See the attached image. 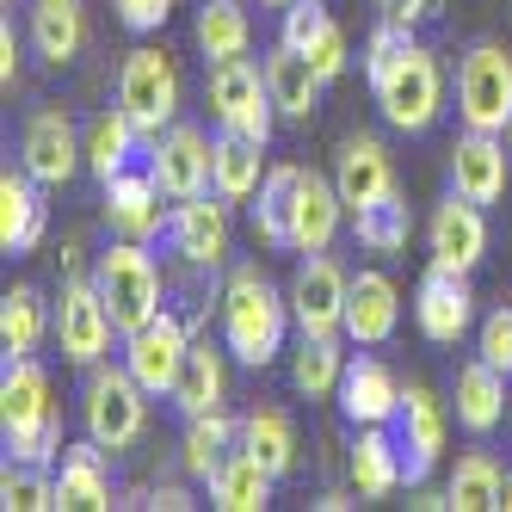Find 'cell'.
<instances>
[{
	"instance_id": "cell-1",
	"label": "cell",
	"mask_w": 512,
	"mask_h": 512,
	"mask_svg": "<svg viewBox=\"0 0 512 512\" xmlns=\"http://www.w3.org/2000/svg\"><path fill=\"white\" fill-rule=\"evenodd\" d=\"M364 75H371V99H377L383 124L401 136H426L438 124V112H445V68L414 38L377 62H364Z\"/></svg>"
},
{
	"instance_id": "cell-2",
	"label": "cell",
	"mask_w": 512,
	"mask_h": 512,
	"mask_svg": "<svg viewBox=\"0 0 512 512\" xmlns=\"http://www.w3.org/2000/svg\"><path fill=\"white\" fill-rule=\"evenodd\" d=\"M284 327H290V297L260 272V266H229L223 278V346L266 371V364L284 352Z\"/></svg>"
},
{
	"instance_id": "cell-3",
	"label": "cell",
	"mask_w": 512,
	"mask_h": 512,
	"mask_svg": "<svg viewBox=\"0 0 512 512\" xmlns=\"http://www.w3.org/2000/svg\"><path fill=\"white\" fill-rule=\"evenodd\" d=\"M149 389L130 377V364H93L87 389H81V426L87 438H99L105 451H130L142 432H149Z\"/></svg>"
},
{
	"instance_id": "cell-4",
	"label": "cell",
	"mask_w": 512,
	"mask_h": 512,
	"mask_svg": "<svg viewBox=\"0 0 512 512\" xmlns=\"http://www.w3.org/2000/svg\"><path fill=\"white\" fill-rule=\"evenodd\" d=\"M93 284H99L105 309H112L118 334H136V327H149V321L161 315V266H155L149 241H124V235H118L112 247L99 253Z\"/></svg>"
},
{
	"instance_id": "cell-5",
	"label": "cell",
	"mask_w": 512,
	"mask_h": 512,
	"mask_svg": "<svg viewBox=\"0 0 512 512\" xmlns=\"http://www.w3.org/2000/svg\"><path fill=\"white\" fill-rule=\"evenodd\" d=\"M118 105L142 130V142L173 130V118H179V68H173V56L155 50V44H136L124 56V68H118Z\"/></svg>"
},
{
	"instance_id": "cell-6",
	"label": "cell",
	"mask_w": 512,
	"mask_h": 512,
	"mask_svg": "<svg viewBox=\"0 0 512 512\" xmlns=\"http://www.w3.org/2000/svg\"><path fill=\"white\" fill-rule=\"evenodd\" d=\"M210 112H216V130H235L247 142H272L278 105H272V87H266V68H253L247 56L210 62Z\"/></svg>"
},
{
	"instance_id": "cell-7",
	"label": "cell",
	"mask_w": 512,
	"mask_h": 512,
	"mask_svg": "<svg viewBox=\"0 0 512 512\" xmlns=\"http://www.w3.org/2000/svg\"><path fill=\"white\" fill-rule=\"evenodd\" d=\"M457 118L463 130H494L512 124V56L500 44H469L457 62Z\"/></svg>"
},
{
	"instance_id": "cell-8",
	"label": "cell",
	"mask_w": 512,
	"mask_h": 512,
	"mask_svg": "<svg viewBox=\"0 0 512 512\" xmlns=\"http://www.w3.org/2000/svg\"><path fill=\"white\" fill-rule=\"evenodd\" d=\"M19 167L38 179V186H68L87 167V130H75V118L62 105H38L19 124Z\"/></svg>"
},
{
	"instance_id": "cell-9",
	"label": "cell",
	"mask_w": 512,
	"mask_h": 512,
	"mask_svg": "<svg viewBox=\"0 0 512 512\" xmlns=\"http://www.w3.org/2000/svg\"><path fill=\"white\" fill-rule=\"evenodd\" d=\"M346 290H352V278L340 272L334 253H303L297 278L284 290L297 334H346Z\"/></svg>"
},
{
	"instance_id": "cell-10",
	"label": "cell",
	"mask_w": 512,
	"mask_h": 512,
	"mask_svg": "<svg viewBox=\"0 0 512 512\" xmlns=\"http://www.w3.org/2000/svg\"><path fill=\"white\" fill-rule=\"evenodd\" d=\"M118 321L112 309H105L99 284L93 278H68L62 297H56V340H62V358L81 364V371H93V364L105 358V346H112Z\"/></svg>"
},
{
	"instance_id": "cell-11",
	"label": "cell",
	"mask_w": 512,
	"mask_h": 512,
	"mask_svg": "<svg viewBox=\"0 0 512 512\" xmlns=\"http://www.w3.org/2000/svg\"><path fill=\"white\" fill-rule=\"evenodd\" d=\"M186 352H192V327L179 321V315H155L149 327H136V334H124V364H130V377L149 389L155 401L173 395L179 371H186Z\"/></svg>"
},
{
	"instance_id": "cell-12",
	"label": "cell",
	"mask_w": 512,
	"mask_h": 512,
	"mask_svg": "<svg viewBox=\"0 0 512 512\" xmlns=\"http://www.w3.org/2000/svg\"><path fill=\"white\" fill-rule=\"evenodd\" d=\"M149 173L167 198H198L210 192V173H216V142L198 124H173L149 142Z\"/></svg>"
},
{
	"instance_id": "cell-13",
	"label": "cell",
	"mask_w": 512,
	"mask_h": 512,
	"mask_svg": "<svg viewBox=\"0 0 512 512\" xmlns=\"http://www.w3.org/2000/svg\"><path fill=\"white\" fill-rule=\"evenodd\" d=\"M395 438H401V469H408V482L420 488L426 475L438 469V457H445V438H451V414L445 401H438L426 383H408L401 389V414H395Z\"/></svg>"
},
{
	"instance_id": "cell-14",
	"label": "cell",
	"mask_w": 512,
	"mask_h": 512,
	"mask_svg": "<svg viewBox=\"0 0 512 512\" xmlns=\"http://www.w3.org/2000/svg\"><path fill=\"white\" fill-rule=\"evenodd\" d=\"M167 241H173V253L186 266H204V272L229 266V241H235V229H229V198H216V192L179 198L173 223H167Z\"/></svg>"
},
{
	"instance_id": "cell-15",
	"label": "cell",
	"mask_w": 512,
	"mask_h": 512,
	"mask_svg": "<svg viewBox=\"0 0 512 512\" xmlns=\"http://www.w3.org/2000/svg\"><path fill=\"white\" fill-rule=\"evenodd\" d=\"M414 321L432 346H457L469 327H475V290H469V272H451V266H426L420 290H414Z\"/></svg>"
},
{
	"instance_id": "cell-16",
	"label": "cell",
	"mask_w": 512,
	"mask_h": 512,
	"mask_svg": "<svg viewBox=\"0 0 512 512\" xmlns=\"http://www.w3.org/2000/svg\"><path fill=\"white\" fill-rule=\"evenodd\" d=\"M426 241H432V266L475 272V266L488 260V216H482V204H469L463 192H451L445 204L432 210Z\"/></svg>"
},
{
	"instance_id": "cell-17",
	"label": "cell",
	"mask_w": 512,
	"mask_h": 512,
	"mask_svg": "<svg viewBox=\"0 0 512 512\" xmlns=\"http://www.w3.org/2000/svg\"><path fill=\"white\" fill-rule=\"evenodd\" d=\"M506 173H512V149L494 130H463L451 149V192H463L469 204H500L506 198Z\"/></svg>"
},
{
	"instance_id": "cell-18",
	"label": "cell",
	"mask_w": 512,
	"mask_h": 512,
	"mask_svg": "<svg viewBox=\"0 0 512 512\" xmlns=\"http://www.w3.org/2000/svg\"><path fill=\"white\" fill-rule=\"evenodd\" d=\"M278 38L290 44V50H303L315 68H321V81H340L346 68H352V50H346V31H340V19L321 7V0H290L284 7V31Z\"/></svg>"
},
{
	"instance_id": "cell-19",
	"label": "cell",
	"mask_w": 512,
	"mask_h": 512,
	"mask_svg": "<svg viewBox=\"0 0 512 512\" xmlns=\"http://www.w3.org/2000/svg\"><path fill=\"white\" fill-rule=\"evenodd\" d=\"M334 186H340V198H346L352 216L371 210V204H383L395 192V161H389V149H383L377 136H346L340 155H334Z\"/></svg>"
},
{
	"instance_id": "cell-20",
	"label": "cell",
	"mask_w": 512,
	"mask_h": 512,
	"mask_svg": "<svg viewBox=\"0 0 512 512\" xmlns=\"http://www.w3.org/2000/svg\"><path fill=\"white\" fill-rule=\"evenodd\" d=\"M346 216L352 210H346V198H340L334 179L315 173V167H303V179H297V210H290V247H297V253H327Z\"/></svg>"
},
{
	"instance_id": "cell-21",
	"label": "cell",
	"mask_w": 512,
	"mask_h": 512,
	"mask_svg": "<svg viewBox=\"0 0 512 512\" xmlns=\"http://www.w3.org/2000/svg\"><path fill=\"white\" fill-rule=\"evenodd\" d=\"M161 186H155V173H118V179H105V223H112V235L124 241H155L173 216L161 210Z\"/></svg>"
},
{
	"instance_id": "cell-22",
	"label": "cell",
	"mask_w": 512,
	"mask_h": 512,
	"mask_svg": "<svg viewBox=\"0 0 512 512\" xmlns=\"http://www.w3.org/2000/svg\"><path fill=\"white\" fill-rule=\"evenodd\" d=\"M334 401H340V414L352 426H389L401 414V383H395V371L383 358H352Z\"/></svg>"
},
{
	"instance_id": "cell-23",
	"label": "cell",
	"mask_w": 512,
	"mask_h": 512,
	"mask_svg": "<svg viewBox=\"0 0 512 512\" xmlns=\"http://www.w3.org/2000/svg\"><path fill=\"white\" fill-rule=\"evenodd\" d=\"M457 426L475 432V438H488L506 414H512V395H506V371H494V364L475 352L469 364H457Z\"/></svg>"
},
{
	"instance_id": "cell-24",
	"label": "cell",
	"mask_w": 512,
	"mask_h": 512,
	"mask_svg": "<svg viewBox=\"0 0 512 512\" xmlns=\"http://www.w3.org/2000/svg\"><path fill=\"white\" fill-rule=\"evenodd\" d=\"M401 321V290L389 272H358L346 290V340L358 346H383Z\"/></svg>"
},
{
	"instance_id": "cell-25",
	"label": "cell",
	"mask_w": 512,
	"mask_h": 512,
	"mask_svg": "<svg viewBox=\"0 0 512 512\" xmlns=\"http://www.w3.org/2000/svg\"><path fill=\"white\" fill-rule=\"evenodd\" d=\"M112 506V469H105V445H68L56 469V512H105Z\"/></svg>"
},
{
	"instance_id": "cell-26",
	"label": "cell",
	"mask_w": 512,
	"mask_h": 512,
	"mask_svg": "<svg viewBox=\"0 0 512 512\" xmlns=\"http://www.w3.org/2000/svg\"><path fill=\"white\" fill-rule=\"evenodd\" d=\"M266 87H272V105H278L284 124H309L327 81H321V68H315L303 50H290V44L278 38V50L266 56Z\"/></svg>"
},
{
	"instance_id": "cell-27",
	"label": "cell",
	"mask_w": 512,
	"mask_h": 512,
	"mask_svg": "<svg viewBox=\"0 0 512 512\" xmlns=\"http://www.w3.org/2000/svg\"><path fill=\"white\" fill-rule=\"evenodd\" d=\"M229 346H210V340H192V352H186V371H179V383H173V408L179 414H210V408H223L229 401Z\"/></svg>"
},
{
	"instance_id": "cell-28",
	"label": "cell",
	"mask_w": 512,
	"mask_h": 512,
	"mask_svg": "<svg viewBox=\"0 0 512 512\" xmlns=\"http://www.w3.org/2000/svg\"><path fill=\"white\" fill-rule=\"evenodd\" d=\"M44 223H50V210L38 198V179H31L25 167L13 173H0V253H31L44 241Z\"/></svg>"
},
{
	"instance_id": "cell-29",
	"label": "cell",
	"mask_w": 512,
	"mask_h": 512,
	"mask_svg": "<svg viewBox=\"0 0 512 512\" xmlns=\"http://www.w3.org/2000/svg\"><path fill=\"white\" fill-rule=\"evenodd\" d=\"M346 469H352L358 500H383V494H395L408 482V469H401V438H389V426H358Z\"/></svg>"
},
{
	"instance_id": "cell-30",
	"label": "cell",
	"mask_w": 512,
	"mask_h": 512,
	"mask_svg": "<svg viewBox=\"0 0 512 512\" xmlns=\"http://www.w3.org/2000/svg\"><path fill=\"white\" fill-rule=\"evenodd\" d=\"M87 44V7L81 0H31V50L50 68H68Z\"/></svg>"
},
{
	"instance_id": "cell-31",
	"label": "cell",
	"mask_w": 512,
	"mask_h": 512,
	"mask_svg": "<svg viewBox=\"0 0 512 512\" xmlns=\"http://www.w3.org/2000/svg\"><path fill=\"white\" fill-rule=\"evenodd\" d=\"M272 482H278V475L253 457V451L235 445L223 457V469H216L204 488H210V506H223V512H266L272 506Z\"/></svg>"
},
{
	"instance_id": "cell-32",
	"label": "cell",
	"mask_w": 512,
	"mask_h": 512,
	"mask_svg": "<svg viewBox=\"0 0 512 512\" xmlns=\"http://www.w3.org/2000/svg\"><path fill=\"white\" fill-rule=\"evenodd\" d=\"M260 186H266V142H247V136L223 130V136H216L210 192L229 198V204H247V198H260Z\"/></svg>"
},
{
	"instance_id": "cell-33",
	"label": "cell",
	"mask_w": 512,
	"mask_h": 512,
	"mask_svg": "<svg viewBox=\"0 0 512 512\" xmlns=\"http://www.w3.org/2000/svg\"><path fill=\"white\" fill-rule=\"evenodd\" d=\"M235 445H241V420H229L223 408H210V414H192V420H186V438H179V463H186V475L210 482Z\"/></svg>"
},
{
	"instance_id": "cell-34",
	"label": "cell",
	"mask_w": 512,
	"mask_h": 512,
	"mask_svg": "<svg viewBox=\"0 0 512 512\" xmlns=\"http://www.w3.org/2000/svg\"><path fill=\"white\" fill-rule=\"evenodd\" d=\"M136 142H142V130L124 118V105H112V112H99L93 124H87V173L99 179H118V173H130V161H136Z\"/></svg>"
},
{
	"instance_id": "cell-35",
	"label": "cell",
	"mask_w": 512,
	"mask_h": 512,
	"mask_svg": "<svg viewBox=\"0 0 512 512\" xmlns=\"http://www.w3.org/2000/svg\"><path fill=\"white\" fill-rule=\"evenodd\" d=\"M192 38H198L204 62H235V56H247V44H253L247 7H241V0H204L198 19H192Z\"/></svg>"
},
{
	"instance_id": "cell-36",
	"label": "cell",
	"mask_w": 512,
	"mask_h": 512,
	"mask_svg": "<svg viewBox=\"0 0 512 512\" xmlns=\"http://www.w3.org/2000/svg\"><path fill=\"white\" fill-rule=\"evenodd\" d=\"M50 321H56V309H44L38 290L13 284L7 297H0V346H7V358H31V352H38Z\"/></svg>"
},
{
	"instance_id": "cell-37",
	"label": "cell",
	"mask_w": 512,
	"mask_h": 512,
	"mask_svg": "<svg viewBox=\"0 0 512 512\" xmlns=\"http://www.w3.org/2000/svg\"><path fill=\"white\" fill-rule=\"evenodd\" d=\"M241 451H253L284 482V475L297 469V426H290V414H278V408L241 414Z\"/></svg>"
},
{
	"instance_id": "cell-38",
	"label": "cell",
	"mask_w": 512,
	"mask_h": 512,
	"mask_svg": "<svg viewBox=\"0 0 512 512\" xmlns=\"http://www.w3.org/2000/svg\"><path fill=\"white\" fill-rule=\"evenodd\" d=\"M297 179H303V167H297V161L266 167L260 204H253V235H260L266 247H290V210H297Z\"/></svg>"
},
{
	"instance_id": "cell-39",
	"label": "cell",
	"mask_w": 512,
	"mask_h": 512,
	"mask_svg": "<svg viewBox=\"0 0 512 512\" xmlns=\"http://www.w3.org/2000/svg\"><path fill=\"white\" fill-rule=\"evenodd\" d=\"M340 377H346L340 334H303L297 358H290V383H297L309 401H321V395H340Z\"/></svg>"
},
{
	"instance_id": "cell-40",
	"label": "cell",
	"mask_w": 512,
	"mask_h": 512,
	"mask_svg": "<svg viewBox=\"0 0 512 512\" xmlns=\"http://www.w3.org/2000/svg\"><path fill=\"white\" fill-rule=\"evenodd\" d=\"M500 482H506V469L488 457V451H469L457 457L451 469V512H500Z\"/></svg>"
},
{
	"instance_id": "cell-41",
	"label": "cell",
	"mask_w": 512,
	"mask_h": 512,
	"mask_svg": "<svg viewBox=\"0 0 512 512\" xmlns=\"http://www.w3.org/2000/svg\"><path fill=\"white\" fill-rule=\"evenodd\" d=\"M352 229H358V247L364 253H401V247H408V229H414V210H408V198H401V192H389L383 204L358 210Z\"/></svg>"
},
{
	"instance_id": "cell-42",
	"label": "cell",
	"mask_w": 512,
	"mask_h": 512,
	"mask_svg": "<svg viewBox=\"0 0 512 512\" xmlns=\"http://www.w3.org/2000/svg\"><path fill=\"white\" fill-rule=\"evenodd\" d=\"M0 506L7 512H56V475L44 463H13L0 469Z\"/></svg>"
},
{
	"instance_id": "cell-43",
	"label": "cell",
	"mask_w": 512,
	"mask_h": 512,
	"mask_svg": "<svg viewBox=\"0 0 512 512\" xmlns=\"http://www.w3.org/2000/svg\"><path fill=\"white\" fill-rule=\"evenodd\" d=\"M475 352H482L494 371H506V377H512V309H506V303L482 315V340H475Z\"/></svg>"
},
{
	"instance_id": "cell-44",
	"label": "cell",
	"mask_w": 512,
	"mask_h": 512,
	"mask_svg": "<svg viewBox=\"0 0 512 512\" xmlns=\"http://www.w3.org/2000/svg\"><path fill=\"white\" fill-rule=\"evenodd\" d=\"M112 7H118V25H124V31L149 38V31H161V25H167L173 0H112Z\"/></svg>"
},
{
	"instance_id": "cell-45",
	"label": "cell",
	"mask_w": 512,
	"mask_h": 512,
	"mask_svg": "<svg viewBox=\"0 0 512 512\" xmlns=\"http://www.w3.org/2000/svg\"><path fill=\"white\" fill-rule=\"evenodd\" d=\"M19 68H25V50H19V31H13V19H0V87H19Z\"/></svg>"
},
{
	"instance_id": "cell-46",
	"label": "cell",
	"mask_w": 512,
	"mask_h": 512,
	"mask_svg": "<svg viewBox=\"0 0 512 512\" xmlns=\"http://www.w3.org/2000/svg\"><path fill=\"white\" fill-rule=\"evenodd\" d=\"M377 7H383V19H395V25H420V19H432L438 13V0H377Z\"/></svg>"
},
{
	"instance_id": "cell-47",
	"label": "cell",
	"mask_w": 512,
	"mask_h": 512,
	"mask_svg": "<svg viewBox=\"0 0 512 512\" xmlns=\"http://www.w3.org/2000/svg\"><path fill=\"white\" fill-rule=\"evenodd\" d=\"M500 512H512V469H506V482H500Z\"/></svg>"
},
{
	"instance_id": "cell-48",
	"label": "cell",
	"mask_w": 512,
	"mask_h": 512,
	"mask_svg": "<svg viewBox=\"0 0 512 512\" xmlns=\"http://www.w3.org/2000/svg\"><path fill=\"white\" fill-rule=\"evenodd\" d=\"M266 7H290V0H266Z\"/></svg>"
},
{
	"instance_id": "cell-49",
	"label": "cell",
	"mask_w": 512,
	"mask_h": 512,
	"mask_svg": "<svg viewBox=\"0 0 512 512\" xmlns=\"http://www.w3.org/2000/svg\"><path fill=\"white\" fill-rule=\"evenodd\" d=\"M506 149H512V124H506Z\"/></svg>"
},
{
	"instance_id": "cell-50",
	"label": "cell",
	"mask_w": 512,
	"mask_h": 512,
	"mask_svg": "<svg viewBox=\"0 0 512 512\" xmlns=\"http://www.w3.org/2000/svg\"><path fill=\"white\" fill-rule=\"evenodd\" d=\"M7 7H13V0H7Z\"/></svg>"
}]
</instances>
